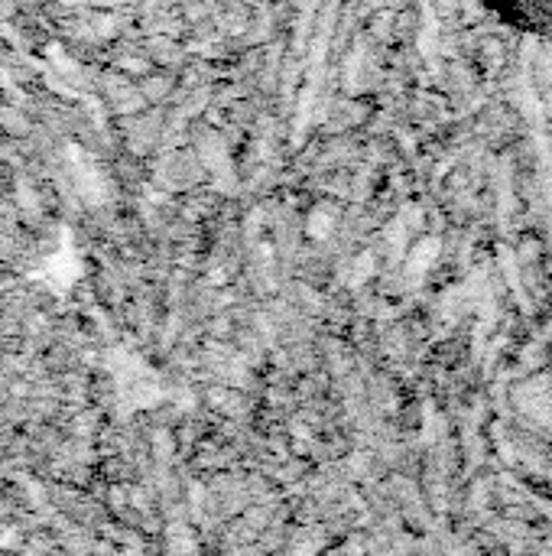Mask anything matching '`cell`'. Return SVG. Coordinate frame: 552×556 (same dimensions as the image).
Here are the masks:
<instances>
[{"label":"cell","instance_id":"obj_1","mask_svg":"<svg viewBox=\"0 0 552 556\" xmlns=\"http://www.w3.org/2000/svg\"><path fill=\"white\" fill-rule=\"evenodd\" d=\"M494 14H501L520 30L530 33H552V0H488Z\"/></svg>","mask_w":552,"mask_h":556}]
</instances>
